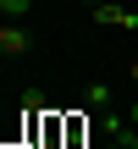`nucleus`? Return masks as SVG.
I'll use <instances>...</instances> for the list:
<instances>
[{
  "label": "nucleus",
  "instance_id": "obj_4",
  "mask_svg": "<svg viewBox=\"0 0 138 149\" xmlns=\"http://www.w3.org/2000/svg\"><path fill=\"white\" fill-rule=\"evenodd\" d=\"M122 144H127V149H138V127H127V133H122Z\"/></svg>",
  "mask_w": 138,
  "mask_h": 149
},
{
  "label": "nucleus",
  "instance_id": "obj_6",
  "mask_svg": "<svg viewBox=\"0 0 138 149\" xmlns=\"http://www.w3.org/2000/svg\"><path fill=\"white\" fill-rule=\"evenodd\" d=\"M133 127H138V94H133Z\"/></svg>",
  "mask_w": 138,
  "mask_h": 149
},
{
  "label": "nucleus",
  "instance_id": "obj_3",
  "mask_svg": "<svg viewBox=\"0 0 138 149\" xmlns=\"http://www.w3.org/2000/svg\"><path fill=\"white\" fill-rule=\"evenodd\" d=\"M28 11H33V0H0V17H11V22L28 17Z\"/></svg>",
  "mask_w": 138,
  "mask_h": 149
},
{
  "label": "nucleus",
  "instance_id": "obj_8",
  "mask_svg": "<svg viewBox=\"0 0 138 149\" xmlns=\"http://www.w3.org/2000/svg\"><path fill=\"white\" fill-rule=\"evenodd\" d=\"M77 6H100V0H77Z\"/></svg>",
  "mask_w": 138,
  "mask_h": 149
},
{
  "label": "nucleus",
  "instance_id": "obj_7",
  "mask_svg": "<svg viewBox=\"0 0 138 149\" xmlns=\"http://www.w3.org/2000/svg\"><path fill=\"white\" fill-rule=\"evenodd\" d=\"M133 88H138V61H133Z\"/></svg>",
  "mask_w": 138,
  "mask_h": 149
},
{
  "label": "nucleus",
  "instance_id": "obj_1",
  "mask_svg": "<svg viewBox=\"0 0 138 149\" xmlns=\"http://www.w3.org/2000/svg\"><path fill=\"white\" fill-rule=\"evenodd\" d=\"M33 50V33L22 22H0V55H28Z\"/></svg>",
  "mask_w": 138,
  "mask_h": 149
},
{
  "label": "nucleus",
  "instance_id": "obj_5",
  "mask_svg": "<svg viewBox=\"0 0 138 149\" xmlns=\"http://www.w3.org/2000/svg\"><path fill=\"white\" fill-rule=\"evenodd\" d=\"M105 149H127V144H122V138H111V144H105Z\"/></svg>",
  "mask_w": 138,
  "mask_h": 149
},
{
  "label": "nucleus",
  "instance_id": "obj_2",
  "mask_svg": "<svg viewBox=\"0 0 138 149\" xmlns=\"http://www.w3.org/2000/svg\"><path fill=\"white\" fill-rule=\"evenodd\" d=\"M89 17L94 22H105V28H138V17L127 6H111V0H100V6H89Z\"/></svg>",
  "mask_w": 138,
  "mask_h": 149
}]
</instances>
